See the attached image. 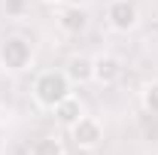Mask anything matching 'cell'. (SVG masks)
Segmentation results:
<instances>
[{"mask_svg":"<svg viewBox=\"0 0 158 155\" xmlns=\"http://www.w3.org/2000/svg\"><path fill=\"white\" fill-rule=\"evenodd\" d=\"M34 103L40 110H55L67 94H73V82L67 79L64 70H43L37 79H34Z\"/></svg>","mask_w":158,"mask_h":155,"instance_id":"cell-1","label":"cell"},{"mask_svg":"<svg viewBox=\"0 0 158 155\" xmlns=\"http://www.w3.org/2000/svg\"><path fill=\"white\" fill-rule=\"evenodd\" d=\"M34 64V43L21 34H9L0 40V70L3 73H24Z\"/></svg>","mask_w":158,"mask_h":155,"instance_id":"cell-2","label":"cell"},{"mask_svg":"<svg viewBox=\"0 0 158 155\" xmlns=\"http://www.w3.org/2000/svg\"><path fill=\"white\" fill-rule=\"evenodd\" d=\"M106 24L116 34H131L140 24V9L134 0H110L106 3Z\"/></svg>","mask_w":158,"mask_h":155,"instance_id":"cell-3","label":"cell"},{"mask_svg":"<svg viewBox=\"0 0 158 155\" xmlns=\"http://www.w3.org/2000/svg\"><path fill=\"white\" fill-rule=\"evenodd\" d=\"M70 140H73V146L82 149V152H94L100 143H103V122L98 116H82L70 128Z\"/></svg>","mask_w":158,"mask_h":155,"instance_id":"cell-4","label":"cell"},{"mask_svg":"<svg viewBox=\"0 0 158 155\" xmlns=\"http://www.w3.org/2000/svg\"><path fill=\"white\" fill-rule=\"evenodd\" d=\"M55 24H58L61 34H67V37H79V34L88 27V9L79 6V3H64V6H58Z\"/></svg>","mask_w":158,"mask_h":155,"instance_id":"cell-5","label":"cell"},{"mask_svg":"<svg viewBox=\"0 0 158 155\" xmlns=\"http://www.w3.org/2000/svg\"><path fill=\"white\" fill-rule=\"evenodd\" d=\"M122 73H125V67H122L118 55H113V52L94 55V82L98 85H116L122 79Z\"/></svg>","mask_w":158,"mask_h":155,"instance_id":"cell-6","label":"cell"},{"mask_svg":"<svg viewBox=\"0 0 158 155\" xmlns=\"http://www.w3.org/2000/svg\"><path fill=\"white\" fill-rule=\"evenodd\" d=\"M64 73L73 85H85V82H94V58L88 55H70L64 64Z\"/></svg>","mask_w":158,"mask_h":155,"instance_id":"cell-7","label":"cell"},{"mask_svg":"<svg viewBox=\"0 0 158 155\" xmlns=\"http://www.w3.org/2000/svg\"><path fill=\"white\" fill-rule=\"evenodd\" d=\"M52 113H55V122H58V125H64V128L70 131V128L76 125L79 119L85 116V103H82L76 94H67V97L58 103V107L52 110Z\"/></svg>","mask_w":158,"mask_h":155,"instance_id":"cell-8","label":"cell"},{"mask_svg":"<svg viewBox=\"0 0 158 155\" xmlns=\"http://www.w3.org/2000/svg\"><path fill=\"white\" fill-rule=\"evenodd\" d=\"M27 155H67V146H64V140L58 134H40L31 143Z\"/></svg>","mask_w":158,"mask_h":155,"instance_id":"cell-9","label":"cell"},{"mask_svg":"<svg viewBox=\"0 0 158 155\" xmlns=\"http://www.w3.org/2000/svg\"><path fill=\"white\" fill-rule=\"evenodd\" d=\"M140 100H143V107H146V113H152V116H158V79H152L146 88H143V94H140Z\"/></svg>","mask_w":158,"mask_h":155,"instance_id":"cell-10","label":"cell"},{"mask_svg":"<svg viewBox=\"0 0 158 155\" xmlns=\"http://www.w3.org/2000/svg\"><path fill=\"white\" fill-rule=\"evenodd\" d=\"M46 3H52V6H64V3H70V0H46Z\"/></svg>","mask_w":158,"mask_h":155,"instance_id":"cell-11","label":"cell"}]
</instances>
